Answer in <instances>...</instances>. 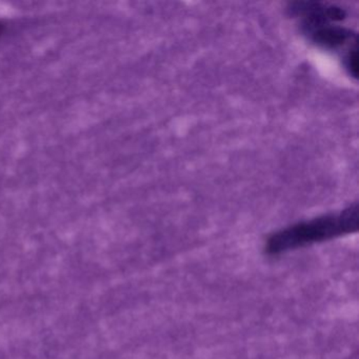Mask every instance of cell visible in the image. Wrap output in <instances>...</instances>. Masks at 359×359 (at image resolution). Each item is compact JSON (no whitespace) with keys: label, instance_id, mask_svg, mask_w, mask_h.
<instances>
[{"label":"cell","instance_id":"3957f363","mask_svg":"<svg viewBox=\"0 0 359 359\" xmlns=\"http://www.w3.org/2000/svg\"><path fill=\"white\" fill-rule=\"evenodd\" d=\"M287 10L290 16L304 18V20L311 22H341L346 18V12L342 8L315 1L291 3Z\"/></svg>","mask_w":359,"mask_h":359},{"label":"cell","instance_id":"277c9868","mask_svg":"<svg viewBox=\"0 0 359 359\" xmlns=\"http://www.w3.org/2000/svg\"><path fill=\"white\" fill-rule=\"evenodd\" d=\"M344 66L353 79H357V48L348 50L344 56Z\"/></svg>","mask_w":359,"mask_h":359},{"label":"cell","instance_id":"5b68a950","mask_svg":"<svg viewBox=\"0 0 359 359\" xmlns=\"http://www.w3.org/2000/svg\"><path fill=\"white\" fill-rule=\"evenodd\" d=\"M1 28H3V27L0 26V32H1Z\"/></svg>","mask_w":359,"mask_h":359},{"label":"cell","instance_id":"7a4b0ae2","mask_svg":"<svg viewBox=\"0 0 359 359\" xmlns=\"http://www.w3.org/2000/svg\"><path fill=\"white\" fill-rule=\"evenodd\" d=\"M300 30L309 41L323 49L337 51L346 45H357L356 32L330 22L302 20Z\"/></svg>","mask_w":359,"mask_h":359},{"label":"cell","instance_id":"6da1fadb","mask_svg":"<svg viewBox=\"0 0 359 359\" xmlns=\"http://www.w3.org/2000/svg\"><path fill=\"white\" fill-rule=\"evenodd\" d=\"M358 212V203H354L339 213L321 216L283 229L268 239L266 251L277 255L290 250L357 232Z\"/></svg>","mask_w":359,"mask_h":359}]
</instances>
